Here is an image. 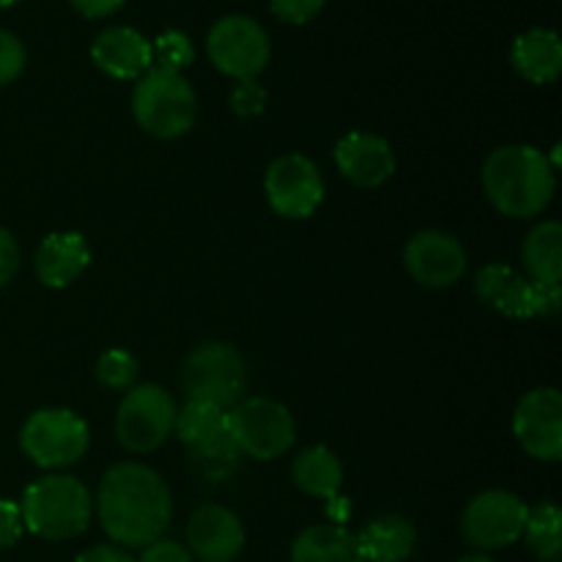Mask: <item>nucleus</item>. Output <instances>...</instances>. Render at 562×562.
Returning a JSON list of instances; mask_svg holds the SVG:
<instances>
[{"instance_id": "f257e3e1", "label": "nucleus", "mask_w": 562, "mask_h": 562, "mask_svg": "<svg viewBox=\"0 0 562 562\" xmlns=\"http://www.w3.org/2000/svg\"><path fill=\"white\" fill-rule=\"evenodd\" d=\"M97 514L113 543L148 547L168 530L173 499L151 467L124 461L104 472L97 494Z\"/></svg>"}, {"instance_id": "412c9836", "label": "nucleus", "mask_w": 562, "mask_h": 562, "mask_svg": "<svg viewBox=\"0 0 562 562\" xmlns=\"http://www.w3.org/2000/svg\"><path fill=\"white\" fill-rule=\"evenodd\" d=\"M357 547L366 562H406L417 547V530L398 514H382L357 532Z\"/></svg>"}, {"instance_id": "ddd939ff", "label": "nucleus", "mask_w": 562, "mask_h": 562, "mask_svg": "<svg viewBox=\"0 0 562 562\" xmlns=\"http://www.w3.org/2000/svg\"><path fill=\"white\" fill-rule=\"evenodd\" d=\"M263 192L274 214L285 220H305L322 206L324 181L313 159L283 154L267 168Z\"/></svg>"}, {"instance_id": "f8f14e48", "label": "nucleus", "mask_w": 562, "mask_h": 562, "mask_svg": "<svg viewBox=\"0 0 562 562\" xmlns=\"http://www.w3.org/2000/svg\"><path fill=\"white\" fill-rule=\"evenodd\" d=\"M527 510L530 508L525 505V499L516 497L514 492L492 488L467 503L464 514H461V532L472 547L483 549V552L514 547L525 532Z\"/></svg>"}, {"instance_id": "f3484780", "label": "nucleus", "mask_w": 562, "mask_h": 562, "mask_svg": "<svg viewBox=\"0 0 562 562\" xmlns=\"http://www.w3.org/2000/svg\"><path fill=\"white\" fill-rule=\"evenodd\" d=\"M335 165L357 187H382L395 173V154L384 137L371 132H349L335 143Z\"/></svg>"}, {"instance_id": "9b49d317", "label": "nucleus", "mask_w": 562, "mask_h": 562, "mask_svg": "<svg viewBox=\"0 0 562 562\" xmlns=\"http://www.w3.org/2000/svg\"><path fill=\"white\" fill-rule=\"evenodd\" d=\"M206 49L212 64L234 80H256L269 64L272 44L256 20L241 14L223 16L209 31Z\"/></svg>"}, {"instance_id": "72a5a7b5", "label": "nucleus", "mask_w": 562, "mask_h": 562, "mask_svg": "<svg viewBox=\"0 0 562 562\" xmlns=\"http://www.w3.org/2000/svg\"><path fill=\"white\" fill-rule=\"evenodd\" d=\"M69 3L75 5L82 16H88V20H99V16H108L113 14V11H119L126 0H69Z\"/></svg>"}, {"instance_id": "a211bd4d", "label": "nucleus", "mask_w": 562, "mask_h": 562, "mask_svg": "<svg viewBox=\"0 0 562 562\" xmlns=\"http://www.w3.org/2000/svg\"><path fill=\"white\" fill-rule=\"evenodd\" d=\"M91 58L113 80H140L154 66L151 42L135 27H108L91 44Z\"/></svg>"}, {"instance_id": "1a4fd4ad", "label": "nucleus", "mask_w": 562, "mask_h": 562, "mask_svg": "<svg viewBox=\"0 0 562 562\" xmlns=\"http://www.w3.org/2000/svg\"><path fill=\"white\" fill-rule=\"evenodd\" d=\"M475 294L492 311L508 318L554 316L560 311V285L532 283L508 263H486L475 274Z\"/></svg>"}, {"instance_id": "6ab92c4d", "label": "nucleus", "mask_w": 562, "mask_h": 562, "mask_svg": "<svg viewBox=\"0 0 562 562\" xmlns=\"http://www.w3.org/2000/svg\"><path fill=\"white\" fill-rule=\"evenodd\" d=\"M91 263V247L86 236L77 231H60V234L44 236L36 250V278L47 289H66L75 283Z\"/></svg>"}, {"instance_id": "6e6552de", "label": "nucleus", "mask_w": 562, "mask_h": 562, "mask_svg": "<svg viewBox=\"0 0 562 562\" xmlns=\"http://www.w3.org/2000/svg\"><path fill=\"white\" fill-rule=\"evenodd\" d=\"M173 431L209 477L223 481L234 472L239 450L231 439L228 412L203 401H187L181 409H176Z\"/></svg>"}, {"instance_id": "39448f33", "label": "nucleus", "mask_w": 562, "mask_h": 562, "mask_svg": "<svg viewBox=\"0 0 562 562\" xmlns=\"http://www.w3.org/2000/svg\"><path fill=\"white\" fill-rule=\"evenodd\" d=\"M181 387L187 398L234 409L247 393V366L239 349L220 340L195 346L181 366Z\"/></svg>"}, {"instance_id": "2eb2a0df", "label": "nucleus", "mask_w": 562, "mask_h": 562, "mask_svg": "<svg viewBox=\"0 0 562 562\" xmlns=\"http://www.w3.org/2000/svg\"><path fill=\"white\" fill-rule=\"evenodd\" d=\"M404 267L423 289H450L467 272V252L453 234L420 231L404 247Z\"/></svg>"}, {"instance_id": "a878e982", "label": "nucleus", "mask_w": 562, "mask_h": 562, "mask_svg": "<svg viewBox=\"0 0 562 562\" xmlns=\"http://www.w3.org/2000/svg\"><path fill=\"white\" fill-rule=\"evenodd\" d=\"M137 373H140V362L126 349H108L97 362V379L110 390L135 387Z\"/></svg>"}, {"instance_id": "e433bc0d", "label": "nucleus", "mask_w": 562, "mask_h": 562, "mask_svg": "<svg viewBox=\"0 0 562 562\" xmlns=\"http://www.w3.org/2000/svg\"><path fill=\"white\" fill-rule=\"evenodd\" d=\"M20 3V0H0V9H9V5Z\"/></svg>"}, {"instance_id": "dca6fc26", "label": "nucleus", "mask_w": 562, "mask_h": 562, "mask_svg": "<svg viewBox=\"0 0 562 562\" xmlns=\"http://www.w3.org/2000/svg\"><path fill=\"white\" fill-rule=\"evenodd\" d=\"M245 525L223 505H201L187 521V547L203 562H234L245 549Z\"/></svg>"}, {"instance_id": "423d86ee", "label": "nucleus", "mask_w": 562, "mask_h": 562, "mask_svg": "<svg viewBox=\"0 0 562 562\" xmlns=\"http://www.w3.org/2000/svg\"><path fill=\"white\" fill-rule=\"evenodd\" d=\"M228 431L236 450L256 461H272L296 442L294 415L272 398H241L228 409Z\"/></svg>"}, {"instance_id": "473e14b6", "label": "nucleus", "mask_w": 562, "mask_h": 562, "mask_svg": "<svg viewBox=\"0 0 562 562\" xmlns=\"http://www.w3.org/2000/svg\"><path fill=\"white\" fill-rule=\"evenodd\" d=\"M16 269H20V247L9 231L0 228V289L14 280Z\"/></svg>"}, {"instance_id": "f704fd0d", "label": "nucleus", "mask_w": 562, "mask_h": 562, "mask_svg": "<svg viewBox=\"0 0 562 562\" xmlns=\"http://www.w3.org/2000/svg\"><path fill=\"white\" fill-rule=\"evenodd\" d=\"M75 562H135V560L119 547H93L88 549V552H82Z\"/></svg>"}, {"instance_id": "393cba45", "label": "nucleus", "mask_w": 562, "mask_h": 562, "mask_svg": "<svg viewBox=\"0 0 562 562\" xmlns=\"http://www.w3.org/2000/svg\"><path fill=\"white\" fill-rule=\"evenodd\" d=\"M527 549L541 562H558L562 552V514L552 499H543L536 508L527 510L525 521Z\"/></svg>"}, {"instance_id": "5701e85b", "label": "nucleus", "mask_w": 562, "mask_h": 562, "mask_svg": "<svg viewBox=\"0 0 562 562\" xmlns=\"http://www.w3.org/2000/svg\"><path fill=\"white\" fill-rule=\"evenodd\" d=\"M525 278L532 283L560 285L562 280V225L558 220H543L527 234L521 245Z\"/></svg>"}, {"instance_id": "aec40b11", "label": "nucleus", "mask_w": 562, "mask_h": 562, "mask_svg": "<svg viewBox=\"0 0 562 562\" xmlns=\"http://www.w3.org/2000/svg\"><path fill=\"white\" fill-rule=\"evenodd\" d=\"M510 64L532 86H549L562 71L560 36L549 27H532L521 33L510 47Z\"/></svg>"}, {"instance_id": "c85d7f7f", "label": "nucleus", "mask_w": 562, "mask_h": 562, "mask_svg": "<svg viewBox=\"0 0 562 562\" xmlns=\"http://www.w3.org/2000/svg\"><path fill=\"white\" fill-rule=\"evenodd\" d=\"M25 47H22L20 38L9 31H0V88L14 82L16 77L25 69Z\"/></svg>"}, {"instance_id": "20e7f679", "label": "nucleus", "mask_w": 562, "mask_h": 562, "mask_svg": "<svg viewBox=\"0 0 562 562\" xmlns=\"http://www.w3.org/2000/svg\"><path fill=\"white\" fill-rule=\"evenodd\" d=\"M132 115L148 135L176 140L195 126L198 97L184 75L151 66L132 91Z\"/></svg>"}, {"instance_id": "2f4dec72", "label": "nucleus", "mask_w": 562, "mask_h": 562, "mask_svg": "<svg viewBox=\"0 0 562 562\" xmlns=\"http://www.w3.org/2000/svg\"><path fill=\"white\" fill-rule=\"evenodd\" d=\"M135 562H195V560H192L190 549H187V547H181V543H176V541H165V538H159V541L143 547L140 560H135Z\"/></svg>"}, {"instance_id": "7ed1b4c3", "label": "nucleus", "mask_w": 562, "mask_h": 562, "mask_svg": "<svg viewBox=\"0 0 562 562\" xmlns=\"http://www.w3.org/2000/svg\"><path fill=\"white\" fill-rule=\"evenodd\" d=\"M22 525L44 541H69L88 530L93 516L91 492L71 475H47L25 488Z\"/></svg>"}, {"instance_id": "7c9ffc66", "label": "nucleus", "mask_w": 562, "mask_h": 562, "mask_svg": "<svg viewBox=\"0 0 562 562\" xmlns=\"http://www.w3.org/2000/svg\"><path fill=\"white\" fill-rule=\"evenodd\" d=\"M22 514L20 503H11V499H0V552L14 547L22 538Z\"/></svg>"}, {"instance_id": "4be33fe9", "label": "nucleus", "mask_w": 562, "mask_h": 562, "mask_svg": "<svg viewBox=\"0 0 562 562\" xmlns=\"http://www.w3.org/2000/svg\"><path fill=\"white\" fill-rule=\"evenodd\" d=\"M291 562H366L357 536L340 525H313L291 543Z\"/></svg>"}, {"instance_id": "f03ea898", "label": "nucleus", "mask_w": 562, "mask_h": 562, "mask_svg": "<svg viewBox=\"0 0 562 562\" xmlns=\"http://www.w3.org/2000/svg\"><path fill=\"white\" fill-rule=\"evenodd\" d=\"M554 187V165L536 146H499L483 162V190L492 206L505 217H538L552 203Z\"/></svg>"}, {"instance_id": "cd10ccee", "label": "nucleus", "mask_w": 562, "mask_h": 562, "mask_svg": "<svg viewBox=\"0 0 562 562\" xmlns=\"http://www.w3.org/2000/svg\"><path fill=\"white\" fill-rule=\"evenodd\" d=\"M231 108L241 119L261 115L267 108V91L258 80H236V88L231 91Z\"/></svg>"}, {"instance_id": "c756f323", "label": "nucleus", "mask_w": 562, "mask_h": 562, "mask_svg": "<svg viewBox=\"0 0 562 562\" xmlns=\"http://www.w3.org/2000/svg\"><path fill=\"white\" fill-rule=\"evenodd\" d=\"M324 3L327 0H269V9L289 25H305L324 9Z\"/></svg>"}, {"instance_id": "b1692460", "label": "nucleus", "mask_w": 562, "mask_h": 562, "mask_svg": "<svg viewBox=\"0 0 562 562\" xmlns=\"http://www.w3.org/2000/svg\"><path fill=\"white\" fill-rule=\"evenodd\" d=\"M291 477L300 492L318 499H335L344 486V464L329 448L313 445L296 456L291 464Z\"/></svg>"}, {"instance_id": "bb28decb", "label": "nucleus", "mask_w": 562, "mask_h": 562, "mask_svg": "<svg viewBox=\"0 0 562 562\" xmlns=\"http://www.w3.org/2000/svg\"><path fill=\"white\" fill-rule=\"evenodd\" d=\"M151 55L157 60V69L179 71V75L195 60L192 42L181 31H165L162 36H157V42L151 44Z\"/></svg>"}, {"instance_id": "9d476101", "label": "nucleus", "mask_w": 562, "mask_h": 562, "mask_svg": "<svg viewBox=\"0 0 562 562\" xmlns=\"http://www.w3.org/2000/svg\"><path fill=\"white\" fill-rule=\"evenodd\" d=\"M176 401L159 384L126 390L115 415V437L130 453H151L173 434Z\"/></svg>"}, {"instance_id": "c9c22d12", "label": "nucleus", "mask_w": 562, "mask_h": 562, "mask_svg": "<svg viewBox=\"0 0 562 562\" xmlns=\"http://www.w3.org/2000/svg\"><path fill=\"white\" fill-rule=\"evenodd\" d=\"M456 562H494V560L483 552H472V554H464V558H459Z\"/></svg>"}, {"instance_id": "0eeeda50", "label": "nucleus", "mask_w": 562, "mask_h": 562, "mask_svg": "<svg viewBox=\"0 0 562 562\" xmlns=\"http://www.w3.org/2000/svg\"><path fill=\"white\" fill-rule=\"evenodd\" d=\"M91 431L88 423L71 409H38L20 431V448L44 470H64L88 453Z\"/></svg>"}, {"instance_id": "4468645a", "label": "nucleus", "mask_w": 562, "mask_h": 562, "mask_svg": "<svg viewBox=\"0 0 562 562\" xmlns=\"http://www.w3.org/2000/svg\"><path fill=\"white\" fill-rule=\"evenodd\" d=\"M514 437L538 461L562 459V395L554 387L525 393L514 412Z\"/></svg>"}]
</instances>
